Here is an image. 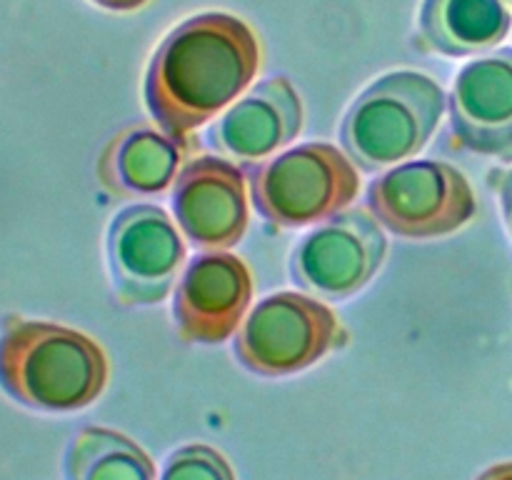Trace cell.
Returning a JSON list of instances; mask_svg holds the SVG:
<instances>
[{
	"label": "cell",
	"mask_w": 512,
	"mask_h": 480,
	"mask_svg": "<svg viewBox=\"0 0 512 480\" xmlns=\"http://www.w3.org/2000/svg\"><path fill=\"white\" fill-rule=\"evenodd\" d=\"M260 70V43L228 13H200L165 35L145 73V105L163 133L185 138L233 105Z\"/></svg>",
	"instance_id": "obj_1"
},
{
	"label": "cell",
	"mask_w": 512,
	"mask_h": 480,
	"mask_svg": "<svg viewBox=\"0 0 512 480\" xmlns=\"http://www.w3.org/2000/svg\"><path fill=\"white\" fill-rule=\"evenodd\" d=\"M108 373V355L90 335L18 313L0 318V390L23 408H88L103 395Z\"/></svg>",
	"instance_id": "obj_2"
},
{
	"label": "cell",
	"mask_w": 512,
	"mask_h": 480,
	"mask_svg": "<svg viewBox=\"0 0 512 480\" xmlns=\"http://www.w3.org/2000/svg\"><path fill=\"white\" fill-rule=\"evenodd\" d=\"M448 110L443 85L418 70H395L363 90L345 113L340 143L365 173L418 155Z\"/></svg>",
	"instance_id": "obj_3"
},
{
	"label": "cell",
	"mask_w": 512,
	"mask_h": 480,
	"mask_svg": "<svg viewBox=\"0 0 512 480\" xmlns=\"http://www.w3.org/2000/svg\"><path fill=\"white\" fill-rule=\"evenodd\" d=\"M245 175L255 210L275 228H305L333 218L360 190L358 165L330 143H303Z\"/></svg>",
	"instance_id": "obj_4"
},
{
	"label": "cell",
	"mask_w": 512,
	"mask_h": 480,
	"mask_svg": "<svg viewBox=\"0 0 512 480\" xmlns=\"http://www.w3.org/2000/svg\"><path fill=\"white\" fill-rule=\"evenodd\" d=\"M348 343L338 315L310 295L280 290L258 300L240 323L233 355L245 370L263 378L303 373Z\"/></svg>",
	"instance_id": "obj_5"
},
{
	"label": "cell",
	"mask_w": 512,
	"mask_h": 480,
	"mask_svg": "<svg viewBox=\"0 0 512 480\" xmlns=\"http://www.w3.org/2000/svg\"><path fill=\"white\" fill-rule=\"evenodd\" d=\"M368 210L400 238L430 240L468 225L478 210L473 185L443 160H410L378 175L368 188Z\"/></svg>",
	"instance_id": "obj_6"
},
{
	"label": "cell",
	"mask_w": 512,
	"mask_h": 480,
	"mask_svg": "<svg viewBox=\"0 0 512 480\" xmlns=\"http://www.w3.org/2000/svg\"><path fill=\"white\" fill-rule=\"evenodd\" d=\"M183 238L178 223L153 203L128 205L110 220L105 255L120 305L145 308L168 298L188 255Z\"/></svg>",
	"instance_id": "obj_7"
},
{
	"label": "cell",
	"mask_w": 512,
	"mask_h": 480,
	"mask_svg": "<svg viewBox=\"0 0 512 480\" xmlns=\"http://www.w3.org/2000/svg\"><path fill=\"white\" fill-rule=\"evenodd\" d=\"M388 255L383 225L370 210L350 208L298 240L290 255V278L320 300L353 298L375 278Z\"/></svg>",
	"instance_id": "obj_8"
},
{
	"label": "cell",
	"mask_w": 512,
	"mask_h": 480,
	"mask_svg": "<svg viewBox=\"0 0 512 480\" xmlns=\"http://www.w3.org/2000/svg\"><path fill=\"white\" fill-rule=\"evenodd\" d=\"M248 175L223 155H198L173 180V215L198 250H228L248 230Z\"/></svg>",
	"instance_id": "obj_9"
},
{
	"label": "cell",
	"mask_w": 512,
	"mask_h": 480,
	"mask_svg": "<svg viewBox=\"0 0 512 480\" xmlns=\"http://www.w3.org/2000/svg\"><path fill=\"white\" fill-rule=\"evenodd\" d=\"M253 300L248 265L225 250L200 253L185 265L173 295V320L180 340L220 345L238 333Z\"/></svg>",
	"instance_id": "obj_10"
},
{
	"label": "cell",
	"mask_w": 512,
	"mask_h": 480,
	"mask_svg": "<svg viewBox=\"0 0 512 480\" xmlns=\"http://www.w3.org/2000/svg\"><path fill=\"white\" fill-rule=\"evenodd\" d=\"M305 110L298 90L285 75H273L240 95L213 125L208 140L218 155L258 163L293 143L303 130Z\"/></svg>",
	"instance_id": "obj_11"
},
{
	"label": "cell",
	"mask_w": 512,
	"mask_h": 480,
	"mask_svg": "<svg viewBox=\"0 0 512 480\" xmlns=\"http://www.w3.org/2000/svg\"><path fill=\"white\" fill-rule=\"evenodd\" d=\"M450 128L465 150L512 155V48L470 60L448 95Z\"/></svg>",
	"instance_id": "obj_12"
},
{
	"label": "cell",
	"mask_w": 512,
	"mask_h": 480,
	"mask_svg": "<svg viewBox=\"0 0 512 480\" xmlns=\"http://www.w3.org/2000/svg\"><path fill=\"white\" fill-rule=\"evenodd\" d=\"M185 155V138L135 125L105 145L98 158V178L115 195H158L173 185Z\"/></svg>",
	"instance_id": "obj_13"
},
{
	"label": "cell",
	"mask_w": 512,
	"mask_h": 480,
	"mask_svg": "<svg viewBox=\"0 0 512 480\" xmlns=\"http://www.w3.org/2000/svg\"><path fill=\"white\" fill-rule=\"evenodd\" d=\"M512 13L503 0H423L418 45L428 53L468 58L508 38Z\"/></svg>",
	"instance_id": "obj_14"
},
{
	"label": "cell",
	"mask_w": 512,
	"mask_h": 480,
	"mask_svg": "<svg viewBox=\"0 0 512 480\" xmlns=\"http://www.w3.org/2000/svg\"><path fill=\"white\" fill-rule=\"evenodd\" d=\"M68 480H155V463L128 435L88 425L73 435L63 460Z\"/></svg>",
	"instance_id": "obj_15"
},
{
	"label": "cell",
	"mask_w": 512,
	"mask_h": 480,
	"mask_svg": "<svg viewBox=\"0 0 512 480\" xmlns=\"http://www.w3.org/2000/svg\"><path fill=\"white\" fill-rule=\"evenodd\" d=\"M160 480H235V473L220 450L193 443L173 450L165 458Z\"/></svg>",
	"instance_id": "obj_16"
},
{
	"label": "cell",
	"mask_w": 512,
	"mask_h": 480,
	"mask_svg": "<svg viewBox=\"0 0 512 480\" xmlns=\"http://www.w3.org/2000/svg\"><path fill=\"white\" fill-rule=\"evenodd\" d=\"M498 198H500V208H503V218H505V228L510 230L512 235V168L505 170V173L498 175Z\"/></svg>",
	"instance_id": "obj_17"
},
{
	"label": "cell",
	"mask_w": 512,
	"mask_h": 480,
	"mask_svg": "<svg viewBox=\"0 0 512 480\" xmlns=\"http://www.w3.org/2000/svg\"><path fill=\"white\" fill-rule=\"evenodd\" d=\"M93 3L105 10H115V13H130V10H138L143 5H148L150 0H93Z\"/></svg>",
	"instance_id": "obj_18"
},
{
	"label": "cell",
	"mask_w": 512,
	"mask_h": 480,
	"mask_svg": "<svg viewBox=\"0 0 512 480\" xmlns=\"http://www.w3.org/2000/svg\"><path fill=\"white\" fill-rule=\"evenodd\" d=\"M475 480H512V460L490 465V468L483 470Z\"/></svg>",
	"instance_id": "obj_19"
},
{
	"label": "cell",
	"mask_w": 512,
	"mask_h": 480,
	"mask_svg": "<svg viewBox=\"0 0 512 480\" xmlns=\"http://www.w3.org/2000/svg\"><path fill=\"white\" fill-rule=\"evenodd\" d=\"M503 3H505V5H508V8H512V0H503Z\"/></svg>",
	"instance_id": "obj_20"
}]
</instances>
